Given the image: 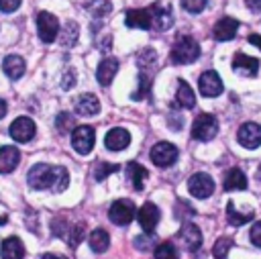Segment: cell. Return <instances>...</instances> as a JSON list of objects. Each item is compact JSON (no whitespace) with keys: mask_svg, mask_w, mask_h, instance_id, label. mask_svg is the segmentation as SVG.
Segmentation results:
<instances>
[{"mask_svg":"<svg viewBox=\"0 0 261 259\" xmlns=\"http://www.w3.org/2000/svg\"><path fill=\"white\" fill-rule=\"evenodd\" d=\"M29 186L35 190H47L51 188L53 192H63L69 184V173L61 165H47V163H37L29 169Z\"/></svg>","mask_w":261,"mask_h":259,"instance_id":"cell-1","label":"cell"},{"mask_svg":"<svg viewBox=\"0 0 261 259\" xmlns=\"http://www.w3.org/2000/svg\"><path fill=\"white\" fill-rule=\"evenodd\" d=\"M169 57H171V61L177 63V65L192 63V61H196V59L200 57V45L196 43L194 37H190V35H181V37L175 39Z\"/></svg>","mask_w":261,"mask_h":259,"instance_id":"cell-2","label":"cell"},{"mask_svg":"<svg viewBox=\"0 0 261 259\" xmlns=\"http://www.w3.org/2000/svg\"><path fill=\"white\" fill-rule=\"evenodd\" d=\"M37 33L43 43H53L59 35V20L55 14L43 10L37 14Z\"/></svg>","mask_w":261,"mask_h":259,"instance_id":"cell-3","label":"cell"},{"mask_svg":"<svg viewBox=\"0 0 261 259\" xmlns=\"http://www.w3.org/2000/svg\"><path fill=\"white\" fill-rule=\"evenodd\" d=\"M218 133V120L212 114H200L196 116L194 124H192V137L198 141H210L214 139Z\"/></svg>","mask_w":261,"mask_h":259,"instance_id":"cell-4","label":"cell"},{"mask_svg":"<svg viewBox=\"0 0 261 259\" xmlns=\"http://www.w3.org/2000/svg\"><path fill=\"white\" fill-rule=\"evenodd\" d=\"M137 216V208H135V204L130 202V200H116L112 206H110V210H108V218L114 222V224H118V226H124V224H128L133 218Z\"/></svg>","mask_w":261,"mask_h":259,"instance_id":"cell-5","label":"cell"},{"mask_svg":"<svg viewBox=\"0 0 261 259\" xmlns=\"http://www.w3.org/2000/svg\"><path fill=\"white\" fill-rule=\"evenodd\" d=\"M94 141H96V135H94V128L88 126V124H82V126H75L71 131V145L77 153L82 155H88L94 147Z\"/></svg>","mask_w":261,"mask_h":259,"instance_id":"cell-6","label":"cell"},{"mask_svg":"<svg viewBox=\"0 0 261 259\" xmlns=\"http://www.w3.org/2000/svg\"><path fill=\"white\" fill-rule=\"evenodd\" d=\"M175 159H177V147L175 145H171L167 141H159V143L153 145V149H151V161L155 165L169 167V165L175 163Z\"/></svg>","mask_w":261,"mask_h":259,"instance_id":"cell-7","label":"cell"},{"mask_svg":"<svg viewBox=\"0 0 261 259\" xmlns=\"http://www.w3.org/2000/svg\"><path fill=\"white\" fill-rule=\"evenodd\" d=\"M8 133H10V137H12L16 143H29V141L35 137L37 126H35L33 118H29V116H18L16 120H12Z\"/></svg>","mask_w":261,"mask_h":259,"instance_id":"cell-8","label":"cell"},{"mask_svg":"<svg viewBox=\"0 0 261 259\" xmlns=\"http://www.w3.org/2000/svg\"><path fill=\"white\" fill-rule=\"evenodd\" d=\"M188 190L194 198H208L212 192H214V179L200 171V173H194L190 179H188Z\"/></svg>","mask_w":261,"mask_h":259,"instance_id":"cell-9","label":"cell"},{"mask_svg":"<svg viewBox=\"0 0 261 259\" xmlns=\"http://www.w3.org/2000/svg\"><path fill=\"white\" fill-rule=\"evenodd\" d=\"M198 88H200V94L206 96V98H214L222 92V80L220 75L214 71V69H208L200 75L198 80Z\"/></svg>","mask_w":261,"mask_h":259,"instance_id":"cell-10","label":"cell"},{"mask_svg":"<svg viewBox=\"0 0 261 259\" xmlns=\"http://www.w3.org/2000/svg\"><path fill=\"white\" fill-rule=\"evenodd\" d=\"M239 143L245 149H257L261 145V124L257 122H245L237 133Z\"/></svg>","mask_w":261,"mask_h":259,"instance_id":"cell-11","label":"cell"},{"mask_svg":"<svg viewBox=\"0 0 261 259\" xmlns=\"http://www.w3.org/2000/svg\"><path fill=\"white\" fill-rule=\"evenodd\" d=\"M104 145L110 151H122V149H126L130 145V133L126 128H122V126H114V128H110L106 133Z\"/></svg>","mask_w":261,"mask_h":259,"instance_id":"cell-12","label":"cell"},{"mask_svg":"<svg viewBox=\"0 0 261 259\" xmlns=\"http://www.w3.org/2000/svg\"><path fill=\"white\" fill-rule=\"evenodd\" d=\"M137 218H139V224L145 232H153L157 222H159V208L153 204V202H145L139 212H137Z\"/></svg>","mask_w":261,"mask_h":259,"instance_id":"cell-13","label":"cell"},{"mask_svg":"<svg viewBox=\"0 0 261 259\" xmlns=\"http://www.w3.org/2000/svg\"><path fill=\"white\" fill-rule=\"evenodd\" d=\"M151 10V29H157V31H167L173 22V14L167 6L163 4H153L149 6Z\"/></svg>","mask_w":261,"mask_h":259,"instance_id":"cell-14","label":"cell"},{"mask_svg":"<svg viewBox=\"0 0 261 259\" xmlns=\"http://www.w3.org/2000/svg\"><path fill=\"white\" fill-rule=\"evenodd\" d=\"M73 108L80 116H94V114L100 112V100L94 94H82V96L75 98Z\"/></svg>","mask_w":261,"mask_h":259,"instance_id":"cell-15","label":"cell"},{"mask_svg":"<svg viewBox=\"0 0 261 259\" xmlns=\"http://www.w3.org/2000/svg\"><path fill=\"white\" fill-rule=\"evenodd\" d=\"M116 71H118V61L114 59V57H106V59H102L100 61V65H98V69H96V77H98V84L100 86H110V82L114 80V75H116Z\"/></svg>","mask_w":261,"mask_h":259,"instance_id":"cell-16","label":"cell"},{"mask_svg":"<svg viewBox=\"0 0 261 259\" xmlns=\"http://www.w3.org/2000/svg\"><path fill=\"white\" fill-rule=\"evenodd\" d=\"M126 27L128 29H151V10L149 8H135L126 12Z\"/></svg>","mask_w":261,"mask_h":259,"instance_id":"cell-17","label":"cell"},{"mask_svg":"<svg viewBox=\"0 0 261 259\" xmlns=\"http://www.w3.org/2000/svg\"><path fill=\"white\" fill-rule=\"evenodd\" d=\"M237 31H239V22L234 20V18H230V16H224V18H220L216 24H214V39L216 41H230L234 35H237Z\"/></svg>","mask_w":261,"mask_h":259,"instance_id":"cell-18","label":"cell"},{"mask_svg":"<svg viewBox=\"0 0 261 259\" xmlns=\"http://www.w3.org/2000/svg\"><path fill=\"white\" fill-rule=\"evenodd\" d=\"M179 239H181L184 247L190 249V251H196V249L202 245V232H200V228H198L196 224H192V222H186V224L181 226Z\"/></svg>","mask_w":261,"mask_h":259,"instance_id":"cell-19","label":"cell"},{"mask_svg":"<svg viewBox=\"0 0 261 259\" xmlns=\"http://www.w3.org/2000/svg\"><path fill=\"white\" fill-rule=\"evenodd\" d=\"M232 69L239 71L241 75H257L259 71V61L255 57H249L245 53H237L232 59Z\"/></svg>","mask_w":261,"mask_h":259,"instance_id":"cell-20","label":"cell"},{"mask_svg":"<svg viewBox=\"0 0 261 259\" xmlns=\"http://www.w3.org/2000/svg\"><path fill=\"white\" fill-rule=\"evenodd\" d=\"M0 255L2 259H22L24 257V245L18 237H8L2 241L0 247Z\"/></svg>","mask_w":261,"mask_h":259,"instance_id":"cell-21","label":"cell"},{"mask_svg":"<svg viewBox=\"0 0 261 259\" xmlns=\"http://www.w3.org/2000/svg\"><path fill=\"white\" fill-rule=\"evenodd\" d=\"M20 161V153L16 147H0V173H10Z\"/></svg>","mask_w":261,"mask_h":259,"instance_id":"cell-22","label":"cell"},{"mask_svg":"<svg viewBox=\"0 0 261 259\" xmlns=\"http://www.w3.org/2000/svg\"><path fill=\"white\" fill-rule=\"evenodd\" d=\"M2 69H4V73H6L10 80H18V77H22L27 65H24V59H22L20 55H8V57H4V61H2Z\"/></svg>","mask_w":261,"mask_h":259,"instance_id":"cell-23","label":"cell"},{"mask_svg":"<svg viewBox=\"0 0 261 259\" xmlns=\"http://www.w3.org/2000/svg\"><path fill=\"white\" fill-rule=\"evenodd\" d=\"M126 175H128V182L133 184V188L137 190V192H141L143 190V186H145V179H147V169L141 165V163H137V161H130L128 165H126Z\"/></svg>","mask_w":261,"mask_h":259,"instance_id":"cell-24","label":"cell"},{"mask_svg":"<svg viewBox=\"0 0 261 259\" xmlns=\"http://www.w3.org/2000/svg\"><path fill=\"white\" fill-rule=\"evenodd\" d=\"M175 102H177L179 106H184V108H194V104H196V94H194V90L190 88V84L184 82V80L177 82Z\"/></svg>","mask_w":261,"mask_h":259,"instance_id":"cell-25","label":"cell"},{"mask_svg":"<svg viewBox=\"0 0 261 259\" xmlns=\"http://www.w3.org/2000/svg\"><path fill=\"white\" fill-rule=\"evenodd\" d=\"M247 188V177L241 169L232 167L228 169V173L224 175V190L226 192H232V190H245Z\"/></svg>","mask_w":261,"mask_h":259,"instance_id":"cell-26","label":"cell"},{"mask_svg":"<svg viewBox=\"0 0 261 259\" xmlns=\"http://www.w3.org/2000/svg\"><path fill=\"white\" fill-rule=\"evenodd\" d=\"M108 245H110V237H108V232L104 228L92 230V235H90V247H92V251L104 253L108 249Z\"/></svg>","mask_w":261,"mask_h":259,"instance_id":"cell-27","label":"cell"},{"mask_svg":"<svg viewBox=\"0 0 261 259\" xmlns=\"http://www.w3.org/2000/svg\"><path fill=\"white\" fill-rule=\"evenodd\" d=\"M77 37H80V27L75 20H67L63 31H61V45L63 47H73L77 43Z\"/></svg>","mask_w":261,"mask_h":259,"instance_id":"cell-28","label":"cell"},{"mask_svg":"<svg viewBox=\"0 0 261 259\" xmlns=\"http://www.w3.org/2000/svg\"><path fill=\"white\" fill-rule=\"evenodd\" d=\"M226 218H228V222H230L232 226H241V224L253 220V210H249V212H239V210L234 208V204L228 202V204H226Z\"/></svg>","mask_w":261,"mask_h":259,"instance_id":"cell-29","label":"cell"},{"mask_svg":"<svg viewBox=\"0 0 261 259\" xmlns=\"http://www.w3.org/2000/svg\"><path fill=\"white\" fill-rule=\"evenodd\" d=\"M86 6H88V10H90V14L96 16V18H100V16H104V14H108V12L112 10L110 0H88Z\"/></svg>","mask_w":261,"mask_h":259,"instance_id":"cell-30","label":"cell"},{"mask_svg":"<svg viewBox=\"0 0 261 259\" xmlns=\"http://www.w3.org/2000/svg\"><path fill=\"white\" fill-rule=\"evenodd\" d=\"M230 247H232V241H230L228 237H220V239L214 243V247H212V255H214V259H226Z\"/></svg>","mask_w":261,"mask_h":259,"instance_id":"cell-31","label":"cell"},{"mask_svg":"<svg viewBox=\"0 0 261 259\" xmlns=\"http://www.w3.org/2000/svg\"><path fill=\"white\" fill-rule=\"evenodd\" d=\"M120 167L116 165V163H106V161H100V163H96V167H94V177L98 179V182H102V179H106L110 173H116Z\"/></svg>","mask_w":261,"mask_h":259,"instance_id":"cell-32","label":"cell"},{"mask_svg":"<svg viewBox=\"0 0 261 259\" xmlns=\"http://www.w3.org/2000/svg\"><path fill=\"white\" fill-rule=\"evenodd\" d=\"M63 239L71 245V247H77L80 245V241L84 239V224H73V226H69L65 232H63Z\"/></svg>","mask_w":261,"mask_h":259,"instance_id":"cell-33","label":"cell"},{"mask_svg":"<svg viewBox=\"0 0 261 259\" xmlns=\"http://www.w3.org/2000/svg\"><path fill=\"white\" fill-rule=\"evenodd\" d=\"M155 259H179V257H177L175 247L169 241H165V243H159L155 247Z\"/></svg>","mask_w":261,"mask_h":259,"instance_id":"cell-34","label":"cell"},{"mask_svg":"<svg viewBox=\"0 0 261 259\" xmlns=\"http://www.w3.org/2000/svg\"><path fill=\"white\" fill-rule=\"evenodd\" d=\"M55 126H57L59 133H67V131L75 128V126H73V118H71V114H67V112H59V114H57Z\"/></svg>","mask_w":261,"mask_h":259,"instance_id":"cell-35","label":"cell"},{"mask_svg":"<svg viewBox=\"0 0 261 259\" xmlns=\"http://www.w3.org/2000/svg\"><path fill=\"white\" fill-rule=\"evenodd\" d=\"M206 4H208V0H181V6H184L188 12H192V14L202 12V10L206 8Z\"/></svg>","mask_w":261,"mask_h":259,"instance_id":"cell-36","label":"cell"},{"mask_svg":"<svg viewBox=\"0 0 261 259\" xmlns=\"http://www.w3.org/2000/svg\"><path fill=\"white\" fill-rule=\"evenodd\" d=\"M147 92H149V77H147L145 73H141V75H139V90L133 94V98H135V100H141V98H145Z\"/></svg>","mask_w":261,"mask_h":259,"instance_id":"cell-37","label":"cell"},{"mask_svg":"<svg viewBox=\"0 0 261 259\" xmlns=\"http://www.w3.org/2000/svg\"><path fill=\"white\" fill-rule=\"evenodd\" d=\"M249 237H251V243H253L255 247H261V220H257V222L253 224Z\"/></svg>","mask_w":261,"mask_h":259,"instance_id":"cell-38","label":"cell"},{"mask_svg":"<svg viewBox=\"0 0 261 259\" xmlns=\"http://www.w3.org/2000/svg\"><path fill=\"white\" fill-rule=\"evenodd\" d=\"M20 6V0H0V10L2 12H14Z\"/></svg>","mask_w":261,"mask_h":259,"instance_id":"cell-39","label":"cell"},{"mask_svg":"<svg viewBox=\"0 0 261 259\" xmlns=\"http://www.w3.org/2000/svg\"><path fill=\"white\" fill-rule=\"evenodd\" d=\"M73 84H75V71L73 69H67L65 71V75H63V90H71L73 88Z\"/></svg>","mask_w":261,"mask_h":259,"instance_id":"cell-40","label":"cell"},{"mask_svg":"<svg viewBox=\"0 0 261 259\" xmlns=\"http://www.w3.org/2000/svg\"><path fill=\"white\" fill-rule=\"evenodd\" d=\"M151 243H153V239H151V237H147V232H145L143 237H137V239H135V247H137V249H141V251L149 249V247H151Z\"/></svg>","mask_w":261,"mask_h":259,"instance_id":"cell-41","label":"cell"},{"mask_svg":"<svg viewBox=\"0 0 261 259\" xmlns=\"http://www.w3.org/2000/svg\"><path fill=\"white\" fill-rule=\"evenodd\" d=\"M245 4H247L249 10H253V12H259V10H261V0H245Z\"/></svg>","mask_w":261,"mask_h":259,"instance_id":"cell-42","label":"cell"},{"mask_svg":"<svg viewBox=\"0 0 261 259\" xmlns=\"http://www.w3.org/2000/svg\"><path fill=\"white\" fill-rule=\"evenodd\" d=\"M249 43L261 49V35H249Z\"/></svg>","mask_w":261,"mask_h":259,"instance_id":"cell-43","label":"cell"},{"mask_svg":"<svg viewBox=\"0 0 261 259\" xmlns=\"http://www.w3.org/2000/svg\"><path fill=\"white\" fill-rule=\"evenodd\" d=\"M6 110H8V106H6V102L0 98V118H4V114H6Z\"/></svg>","mask_w":261,"mask_h":259,"instance_id":"cell-44","label":"cell"},{"mask_svg":"<svg viewBox=\"0 0 261 259\" xmlns=\"http://www.w3.org/2000/svg\"><path fill=\"white\" fill-rule=\"evenodd\" d=\"M43 259H65V257L57 255V253H47V255H43Z\"/></svg>","mask_w":261,"mask_h":259,"instance_id":"cell-45","label":"cell"},{"mask_svg":"<svg viewBox=\"0 0 261 259\" xmlns=\"http://www.w3.org/2000/svg\"><path fill=\"white\" fill-rule=\"evenodd\" d=\"M257 177H259V179H261V167H259V173H257Z\"/></svg>","mask_w":261,"mask_h":259,"instance_id":"cell-46","label":"cell"}]
</instances>
